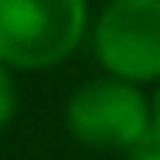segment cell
Returning a JSON list of instances; mask_svg holds the SVG:
<instances>
[{"label": "cell", "mask_w": 160, "mask_h": 160, "mask_svg": "<svg viewBox=\"0 0 160 160\" xmlns=\"http://www.w3.org/2000/svg\"><path fill=\"white\" fill-rule=\"evenodd\" d=\"M89 28V0H0V62L14 72L62 65Z\"/></svg>", "instance_id": "cell-1"}, {"label": "cell", "mask_w": 160, "mask_h": 160, "mask_svg": "<svg viewBox=\"0 0 160 160\" xmlns=\"http://www.w3.org/2000/svg\"><path fill=\"white\" fill-rule=\"evenodd\" d=\"M65 126L78 143L96 150H140L150 143L153 109L140 85L102 75L68 96Z\"/></svg>", "instance_id": "cell-2"}, {"label": "cell", "mask_w": 160, "mask_h": 160, "mask_svg": "<svg viewBox=\"0 0 160 160\" xmlns=\"http://www.w3.org/2000/svg\"><path fill=\"white\" fill-rule=\"evenodd\" d=\"M89 38L106 75L133 85L160 82V0H109Z\"/></svg>", "instance_id": "cell-3"}, {"label": "cell", "mask_w": 160, "mask_h": 160, "mask_svg": "<svg viewBox=\"0 0 160 160\" xmlns=\"http://www.w3.org/2000/svg\"><path fill=\"white\" fill-rule=\"evenodd\" d=\"M150 109H153V129H150V140L160 147V82H157V92L150 99Z\"/></svg>", "instance_id": "cell-5"}, {"label": "cell", "mask_w": 160, "mask_h": 160, "mask_svg": "<svg viewBox=\"0 0 160 160\" xmlns=\"http://www.w3.org/2000/svg\"><path fill=\"white\" fill-rule=\"evenodd\" d=\"M133 160H160V147L150 140V143H143V147L136 150V157H133Z\"/></svg>", "instance_id": "cell-6"}, {"label": "cell", "mask_w": 160, "mask_h": 160, "mask_svg": "<svg viewBox=\"0 0 160 160\" xmlns=\"http://www.w3.org/2000/svg\"><path fill=\"white\" fill-rule=\"evenodd\" d=\"M17 116V78H14V68L0 62V129L10 126Z\"/></svg>", "instance_id": "cell-4"}]
</instances>
